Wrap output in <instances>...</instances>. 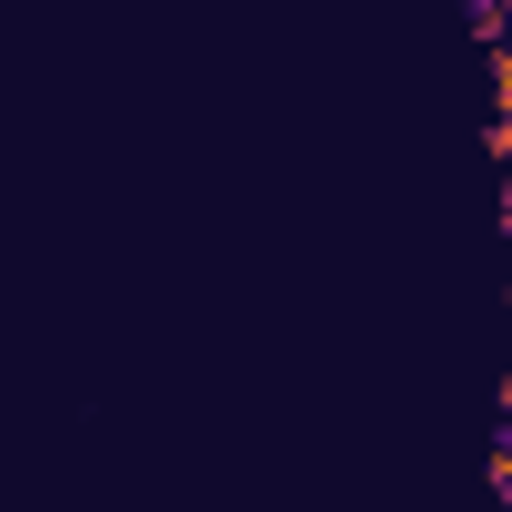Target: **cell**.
Returning <instances> with one entry per match:
<instances>
[{"instance_id": "obj_4", "label": "cell", "mask_w": 512, "mask_h": 512, "mask_svg": "<svg viewBox=\"0 0 512 512\" xmlns=\"http://www.w3.org/2000/svg\"><path fill=\"white\" fill-rule=\"evenodd\" d=\"M503 414H512V375H503Z\"/></svg>"}, {"instance_id": "obj_3", "label": "cell", "mask_w": 512, "mask_h": 512, "mask_svg": "<svg viewBox=\"0 0 512 512\" xmlns=\"http://www.w3.org/2000/svg\"><path fill=\"white\" fill-rule=\"evenodd\" d=\"M503 227H512V168H503Z\"/></svg>"}, {"instance_id": "obj_1", "label": "cell", "mask_w": 512, "mask_h": 512, "mask_svg": "<svg viewBox=\"0 0 512 512\" xmlns=\"http://www.w3.org/2000/svg\"><path fill=\"white\" fill-rule=\"evenodd\" d=\"M483 60H493V109H512V40H483Z\"/></svg>"}, {"instance_id": "obj_2", "label": "cell", "mask_w": 512, "mask_h": 512, "mask_svg": "<svg viewBox=\"0 0 512 512\" xmlns=\"http://www.w3.org/2000/svg\"><path fill=\"white\" fill-rule=\"evenodd\" d=\"M483 148H493V168H512V109H493V128H483Z\"/></svg>"}, {"instance_id": "obj_5", "label": "cell", "mask_w": 512, "mask_h": 512, "mask_svg": "<svg viewBox=\"0 0 512 512\" xmlns=\"http://www.w3.org/2000/svg\"><path fill=\"white\" fill-rule=\"evenodd\" d=\"M503 512H512V493H503Z\"/></svg>"}]
</instances>
